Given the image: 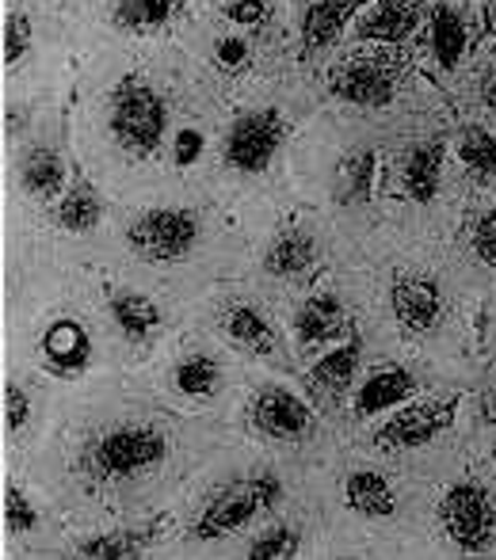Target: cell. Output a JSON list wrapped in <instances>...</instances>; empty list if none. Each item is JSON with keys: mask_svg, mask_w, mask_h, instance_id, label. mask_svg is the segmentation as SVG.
<instances>
[{"mask_svg": "<svg viewBox=\"0 0 496 560\" xmlns=\"http://www.w3.org/2000/svg\"><path fill=\"white\" fill-rule=\"evenodd\" d=\"M279 495H282V485H279V477H272V472L233 480V485H226L222 492L207 503V511L199 515V523L192 526V538H199V541L226 538V534L241 530L249 518H256L259 511L275 508Z\"/></svg>", "mask_w": 496, "mask_h": 560, "instance_id": "6da1fadb", "label": "cell"}, {"mask_svg": "<svg viewBox=\"0 0 496 560\" xmlns=\"http://www.w3.org/2000/svg\"><path fill=\"white\" fill-rule=\"evenodd\" d=\"M164 100L138 77H126L112 96V133L126 153H153L164 138Z\"/></svg>", "mask_w": 496, "mask_h": 560, "instance_id": "7a4b0ae2", "label": "cell"}, {"mask_svg": "<svg viewBox=\"0 0 496 560\" xmlns=\"http://www.w3.org/2000/svg\"><path fill=\"white\" fill-rule=\"evenodd\" d=\"M169 454V443L157 428L149 423H126L115 428L89 450V472L100 480H126L134 472L153 469L161 457Z\"/></svg>", "mask_w": 496, "mask_h": 560, "instance_id": "3957f363", "label": "cell"}, {"mask_svg": "<svg viewBox=\"0 0 496 560\" xmlns=\"http://www.w3.org/2000/svg\"><path fill=\"white\" fill-rule=\"evenodd\" d=\"M439 518H443L447 538H451L462 553H482V549H489L496 541L493 500L482 485H474V480H462V485L447 488Z\"/></svg>", "mask_w": 496, "mask_h": 560, "instance_id": "277c9868", "label": "cell"}, {"mask_svg": "<svg viewBox=\"0 0 496 560\" xmlns=\"http://www.w3.org/2000/svg\"><path fill=\"white\" fill-rule=\"evenodd\" d=\"M126 241L149 264H172V259H184L187 252L199 241V218L192 210H146L130 229H126Z\"/></svg>", "mask_w": 496, "mask_h": 560, "instance_id": "5b68a950", "label": "cell"}, {"mask_svg": "<svg viewBox=\"0 0 496 560\" xmlns=\"http://www.w3.org/2000/svg\"><path fill=\"white\" fill-rule=\"evenodd\" d=\"M282 133H287V122L272 107L241 115L230 130V141H226V161L238 172H264L272 164L275 149L282 145Z\"/></svg>", "mask_w": 496, "mask_h": 560, "instance_id": "8992f818", "label": "cell"}, {"mask_svg": "<svg viewBox=\"0 0 496 560\" xmlns=\"http://www.w3.org/2000/svg\"><path fill=\"white\" fill-rule=\"evenodd\" d=\"M252 420L264 435L272 439H298L310 431V405L298 393L282 389V385H267L252 397Z\"/></svg>", "mask_w": 496, "mask_h": 560, "instance_id": "52a82bcc", "label": "cell"}, {"mask_svg": "<svg viewBox=\"0 0 496 560\" xmlns=\"http://www.w3.org/2000/svg\"><path fill=\"white\" fill-rule=\"evenodd\" d=\"M454 423V400H420V405H408L405 412H397L382 431L385 446H420L431 443L439 431H447Z\"/></svg>", "mask_w": 496, "mask_h": 560, "instance_id": "ba28073f", "label": "cell"}, {"mask_svg": "<svg viewBox=\"0 0 496 560\" xmlns=\"http://www.w3.org/2000/svg\"><path fill=\"white\" fill-rule=\"evenodd\" d=\"M328 89L359 107H385L393 100V69L382 61H348L333 73Z\"/></svg>", "mask_w": 496, "mask_h": 560, "instance_id": "9c48e42d", "label": "cell"}, {"mask_svg": "<svg viewBox=\"0 0 496 560\" xmlns=\"http://www.w3.org/2000/svg\"><path fill=\"white\" fill-rule=\"evenodd\" d=\"M43 354L58 377H77L92 362V336L81 320H54L43 336Z\"/></svg>", "mask_w": 496, "mask_h": 560, "instance_id": "30bf717a", "label": "cell"}, {"mask_svg": "<svg viewBox=\"0 0 496 560\" xmlns=\"http://www.w3.org/2000/svg\"><path fill=\"white\" fill-rule=\"evenodd\" d=\"M390 302H393L397 320L405 328H413V332H428V328H436L439 313H443V298H439L436 282L416 279V275H405V279L393 282Z\"/></svg>", "mask_w": 496, "mask_h": 560, "instance_id": "8fae6325", "label": "cell"}, {"mask_svg": "<svg viewBox=\"0 0 496 560\" xmlns=\"http://www.w3.org/2000/svg\"><path fill=\"white\" fill-rule=\"evenodd\" d=\"M439 172H443V141H420L408 149L405 168H401V184L405 195L416 202H431L439 191Z\"/></svg>", "mask_w": 496, "mask_h": 560, "instance_id": "7c38bea8", "label": "cell"}, {"mask_svg": "<svg viewBox=\"0 0 496 560\" xmlns=\"http://www.w3.org/2000/svg\"><path fill=\"white\" fill-rule=\"evenodd\" d=\"M344 500H348V508L364 518H390L393 508H397L390 480H385L382 472H371V469L351 472L348 485H344Z\"/></svg>", "mask_w": 496, "mask_h": 560, "instance_id": "4fadbf2b", "label": "cell"}, {"mask_svg": "<svg viewBox=\"0 0 496 560\" xmlns=\"http://www.w3.org/2000/svg\"><path fill=\"white\" fill-rule=\"evenodd\" d=\"M374 168H378V156L374 149H356L341 161L333 179V191L341 207H356V202L371 199V187H374Z\"/></svg>", "mask_w": 496, "mask_h": 560, "instance_id": "5bb4252c", "label": "cell"}, {"mask_svg": "<svg viewBox=\"0 0 496 560\" xmlns=\"http://www.w3.org/2000/svg\"><path fill=\"white\" fill-rule=\"evenodd\" d=\"M344 336V305L333 294H318L298 313V339L302 343H328Z\"/></svg>", "mask_w": 496, "mask_h": 560, "instance_id": "9a60e30c", "label": "cell"}, {"mask_svg": "<svg viewBox=\"0 0 496 560\" xmlns=\"http://www.w3.org/2000/svg\"><path fill=\"white\" fill-rule=\"evenodd\" d=\"M20 184H23V191H31L35 199H50V195H58L61 184H66V164H61V156L54 153V149L35 145L20 164Z\"/></svg>", "mask_w": 496, "mask_h": 560, "instance_id": "2e32d148", "label": "cell"}, {"mask_svg": "<svg viewBox=\"0 0 496 560\" xmlns=\"http://www.w3.org/2000/svg\"><path fill=\"white\" fill-rule=\"evenodd\" d=\"M413 389H416V382H413V374H408V370H401V366L378 370L371 382L359 389L356 408H359V416H374V412H382V408L401 405V400H405Z\"/></svg>", "mask_w": 496, "mask_h": 560, "instance_id": "e0dca14e", "label": "cell"}, {"mask_svg": "<svg viewBox=\"0 0 496 560\" xmlns=\"http://www.w3.org/2000/svg\"><path fill=\"white\" fill-rule=\"evenodd\" d=\"M351 8H356V4H348V0H318V4L305 8V15H302L305 46L336 43V38H341V31L348 27Z\"/></svg>", "mask_w": 496, "mask_h": 560, "instance_id": "ac0fdd59", "label": "cell"}, {"mask_svg": "<svg viewBox=\"0 0 496 560\" xmlns=\"http://www.w3.org/2000/svg\"><path fill=\"white\" fill-rule=\"evenodd\" d=\"M416 20H420L416 4L390 0V4L371 8V15L359 23V38H382V43H397V38H405L408 31L416 27Z\"/></svg>", "mask_w": 496, "mask_h": 560, "instance_id": "d6986e66", "label": "cell"}, {"mask_svg": "<svg viewBox=\"0 0 496 560\" xmlns=\"http://www.w3.org/2000/svg\"><path fill=\"white\" fill-rule=\"evenodd\" d=\"M431 50H436L439 66L454 69L466 54V23L454 8H436V20H431Z\"/></svg>", "mask_w": 496, "mask_h": 560, "instance_id": "ffe728a7", "label": "cell"}, {"mask_svg": "<svg viewBox=\"0 0 496 560\" xmlns=\"http://www.w3.org/2000/svg\"><path fill=\"white\" fill-rule=\"evenodd\" d=\"M313 259H318V244H313V236L287 233V236H279V241L272 244L264 267L272 275H279V279H287V275H302Z\"/></svg>", "mask_w": 496, "mask_h": 560, "instance_id": "44dd1931", "label": "cell"}, {"mask_svg": "<svg viewBox=\"0 0 496 560\" xmlns=\"http://www.w3.org/2000/svg\"><path fill=\"white\" fill-rule=\"evenodd\" d=\"M356 366H359V336H351L344 347L328 351L325 359H321L318 366L310 370V377H313V385H318V389L341 393V389H348Z\"/></svg>", "mask_w": 496, "mask_h": 560, "instance_id": "7402d4cb", "label": "cell"}, {"mask_svg": "<svg viewBox=\"0 0 496 560\" xmlns=\"http://www.w3.org/2000/svg\"><path fill=\"white\" fill-rule=\"evenodd\" d=\"M112 317H115V325L123 328V336H130V339H146L161 325V310H157V302H149L146 294L112 298Z\"/></svg>", "mask_w": 496, "mask_h": 560, "instance_id": "603a6c76", "label": "cell"}, {"mask_svg": "<svg viewBox=\"0 0 496 560\" xmlns=\"http://www.w3.org/2000/svg\"><path fill=\"white\" fill-rule=\"evenodd\" d=\"M226 332L238 339L241 347L259 351V354H267V351H272V343H275L272 325H267V317L256 310V305H233L230 317H226Z\"/></svg>", "mask_w": 496, "mask_h": 560, "instance_id": "cb8c5ba5", "label": "cell"}, {"mask_svg": "<svg viewBox=\"0 0 496 560\" xmlns=\"http://www.w3.org/2000/svg\"><path fill=\"white\" fill-rule=\"evenodd\" d=\"M100 218H104V202L89 184H77L58 207V222L69 233H89V229H96Z\"/></svg>", "mask_w": 496, "mask_h": 560, "instance_id": "d4e9b609", "label": "cell"}, {"mask_svg": "<svg viewBox=\"0 0 496 560\" xmlns=\"http://www.w3.org/2000/svg\"><path fill=\"white\" fill-rule=\"evenodd\" d=\"M176 0H119L115 4V23L119 27H161V23H169L172 15H176Z\"/></svg>", "mask_w": 496, "mask_h": 560, "instance_id": "484cf974", "label": "cell"}, {"mask_svg": "<svg viewBox=\"0 0 496 560\" xmlns=\"http://www.w3.org/2000/svg\"><path fill=\"white\" fill-rule=\"evenodd\" d=\"M153 530H123V534H100V538L81 541V557H104V560H119L134 557L149 546Z\"/></svg>", "mask_w": 496, "mask_h": 560, "instance_id": "4316f807", "label": "cell"}, {"mask_svg": "<svg viewBox=\"0 0 496 560\" xmlns=\"http://www.w3.org/2000/svg\"><path fill=\"white\" fill-rule=\"evenodd\" d=\"M218 374L222 370H218V362L210 354H192V359H184L176 366V385L187 397H210L218 389Z\"/></svg>", "mask_w": 496, "mask_h": 560, "instance_id": "83f0119b", "label": "cell"}, {"mask_svg": "<svg viewBox=\"0 0 496 560\" xmlns=\"http://www.w3.org/2000/svg\"><path fill=\"white\" fill-rule=\"evenodd\" d=\"M459 156L470 172L477 176H496V138L485 130H470L466 138L459 141Z\"/></svg>", "mask_w": 496, "mask_h": 560, "instance_id": "f1b7e54d", "label": "cell"}, {"mask_svg": "<svg viewBox=\"0 0 496 560\" xmlns=\"http://www.w3.org/2000/svg\"><path fill=\"white\" fill-rule=\"evenodd\" d=\"M298 546H302V538H298V530H290V526H275V530L259 534L256 541L249 546V557L252 560H279V557H295Z\"/></svg>", "mask_w": 496, "mask_h": 560, "instance_id": "f546056e", "label": "cell"}, {"mask_svg": "<svg viewBox=\"0 0 496 560\" xmlns=\"http://www.w3.org/2000/svg\"><path fill=\"white\" fill-rule=\"evenodd\" d=\"M4 518H8V530H12V534H27V530H35V526H38V511H35V503L27 500V492H23V488L8 485Z\"/></svg>", "mask_w": 496, "mask_h": 560, "instance_id": "4dcf8cb0", "label": "cell"}, {"mask_svg": "<svg viewBox=\"0 0 496 560\" xmlns=\"http://www.w3.org/2000/svg\"><path fill=\"white\" fill-rule=\"evenodd\" d=\"M31 46V20L23 12H12L4 20V61L8 66H15V61L27 54Z\"/></svg>", "mask_w": 496, "mask_h": 560, "instance_id": "1f68e13d", "label": "cell"}, {"mask_svg": "<svg viewBox=\"0 0 496 560\" xmlns=\"http://www.w3.org/2000/svg\"><path fill=\"white\" fill-rule=\"evenodd\" d=\"M4 412H8V431H23L31 420V397L20 389V385H8L4 389Z\"/></svg>", "mask_w": 496, "mask_h": 560, "instance_id": "d6a6232c", "label": "cell"}, {"mask_svg": "<svg viewBox=\"0 0 496 560\" xmlns=\"http://www.w3.org/2000/svg\"><path fill=\"white\" fill-rule=\"evenodd\" d=\"M474 252H477V259H482V264L496 267V210H489V214L477 222V229H474Z\"/></svg>", "mask_w": 496, "mask_h": 560, "instance_id": "836d02e7", "label": "cell"}, {"mask_svg": "<svg viewBox=\"0 0 496 560\" xmlns=\"http://www.w3.org/2000/svg\"><path fill=\"white\" fill-rule=\"evenodd\" d=\"M176 164L180 168H187V164H195L199 161V153H203V133L199 130H180L176 133Z\"/></svg>", "mask_w": 496, "mask_h": 560, "instance_id": "e575fe53", "label": "cell"}, {"mask_svg": "<svg viewBox=\"0 0 496 560\" xmlns=\"http://www.w3.org/2000/svg\"><path fill=\"white\" fill-rule=\"evenodd\" d=\"M226 15L233 23H264L267 4H259V0H238V4H226Z\"/></svg>", "mask_w": 496, "mask_h": 560, "instance_id": "d590c367", "label": "cell"}, {"mask_svg": "<svg viewBox=\"0 0 496 560\" xmlns=\"http://www.w3.org/2000/svg\"><path fill=\"white\" fill-rule=\"evenodd\" d=\"M245 58H249V46L241 43V38H218V61H222L226 69L245 66Z\"/></svg>", "mask_w": 496, "mask_h": 560, "instance_id": "8d00e7d4", "label": "cell"}, {"mask_svg": "<svg viewBox=\"0 0 496 560\" xmlns=\"http://www.w3.org/2000/svg\"><path fill=\"white\" fill-rule=\"evenodd\" d=\"M489 104L496 107V77H493V84H489Z\"/></svg>", "mask_w": 496, "mask_h": 560, "instance_id": "74e56055", "label": "cell"}, {"mask_svg": "<svg viewBox=\"0 0 496 560\" xmlns=\"http://www.w3.org/2000/svg\"><path fill=\"white\" fill-rule=\"evenodd\" d=\"M489 27H496V4H489Z\"/></svg>", "mask_w": 496, "mask_h": 560, "instance_id": "f35d334b", "label": "cell"}]
</instances>
